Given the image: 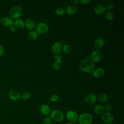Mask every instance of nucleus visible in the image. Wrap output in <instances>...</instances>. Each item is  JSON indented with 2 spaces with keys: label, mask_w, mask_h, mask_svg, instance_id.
<instances>
[{
  "label": "nucleus",
  "mask_w": 124,
  "mask_h": 124,
  "mask_svg": "<svg viewBox=\"0 0 124 124\" xmlns=\"http://www.w3.org/2000/svg\"><path fill=\"white\" fill-rule=\"evenodd\" d=\"M25 26L27 29L29 31H32L35 28L36 26V23L35 20L31 18H28L26 19L25 22Z\"/></svg>",
  "instance_id": "4468645a"
},
{
  "label": "nucleus",
  "mask_w": 124,
  "mask_h": 124,
  "mask_svg": "<svg viewBox=\"0 0 124 124\" xmlns=\"http://www.w3.org/2000/svg\"><path fill=\"white\" fill-rule=\"evenodd\" d=\"M54 59L55 61H62V56L60 54H56V55H55Z\"/></svg>",
  "instance_id": "2f4dec72"
},
{
  "label": "nucleus",
  "mask_w": 124,
  "mask_h": 124,
  "mask_svg": "<svg viewBox=\"0 0 124 124\" xmlns=\"http://www.w3.org/2000/svg\"><path fill=\"white\" fill-rule=\"evenodd\" d=\"M50 118L56 122H61L64 119V115L63 113L59 109H54L50 113Z\"/></svg>",
  "instance_id": "7ed1b4c3"
},
{
  "label": "nucleus",
  "mask_w": 124,
  "mask_h": 124,
  "mask_svg": "<svg viewBox=\"0 0 124 124\" xmlns=\"http://www.w3.org/2000/svg\"><path fill=\"white\" fill-rule=\"evenodd\" d=\"M62 46L63 45L61 42H56L54 43V44L52 45L51 47L52 52L55 55L60 54V53L62 50Z\"/></svg>",
  "instance_id": "f8f14e48"
},
{
  "label": "nucleus",
  "mask_w": 124,
  "mask_h": 124,
  "mask_svg": "<svg viewBox=\"0 0 124 124\" xmlns=\"http://www.w3.org/2000/svg\"><path fill=\"white\" fill-rule=\"evenodd\" d=\"M58 99H59V96L57 94H53L50 97V100L52 102H57L58 100Z\"/></svg>",
  "instance_id": "c85d7f7f"
},
{
  "label": "nucleus",
  "mask_w": 124,
  "mask_h": 124,
  "mask_svg": "<svg viewBox=\"0 0 124 124\" xmlns=\"http://www.w3.org/2000/svg\"><path fill=\"white\" fill-rule=\"evenodd\" d=\"M97 98L100 102H102V103L106 102L108 100V95L106 93H100V94H99L98 96L97 97Z\"/></svg>",
  "instance_id": "4be33fe9"
},
{
  "label": "nucleus",
  "mask_w": 124,
  "mask_h": 124,
  "mask_svg": "<svg viewBox=\"0 0 124 124\" xmlns=\"http://www.w3.org/2000/svg\"><path fill=\"white\" fill-rule=\"evenodd\" d=\"M64 124H74L73 123H71V122H67V123H65Z\"/></svg>",
  "instance_id": "e433bc0d"
},
{
  "label": "nucleus",
  "mask_w": 124,
  "mask_h": 124,
  "mask_svg": "<svg viewBox=\"0 0 124 124\" xmlns=\"http://www.w3.org/2000/svg\"><path fill=\"white\" fill-rule=\"evenodd\" d=\"M79 69L86 73H92L94 70L95 64L94 62L91 59H86L82 60L79 64Z\"/></svg>",
  "instance_id": "f257e3e1"
},
{
  "label": "nucleus",
  "mask_w": 124,
  "mask_h": 124,
  "mask_svg": "<svg viewBox=\"0 0 124 124\" xmlns=\"http://www.w3.org/2000/svg\"><path fill=\"white\" fill-rule=\"evenodd\" d=\"M78 113L74 110H69L66 112V117L69 122L72 123H76L78 118Z\"/></svg>",
  "instance_id": "39448f33"
},
{
  "label": "nucleus",
  "mask_w": 124,
  "mask_h": 124,
  "mask_svg": "<svg viewBox=\"0 0 124 124\" xmlns=\"http://www.w3.org/2000/svg\"><path fill=\"white\" fill-rule=\"evenodd\" d=\"M31 97V93L30 91H25L21 95L20 98L23 100H27Z\"/></svg>",
  "instance_id": "b1692460"
},
{
  "label": "nucleus",
  "mask_w": 124,
  "mask_h": 124,
  "mask_svg": "<svg viewBox=\"0 0 124 124\" xmlns=\"http://www.w3.org/2000/svg\"><path fill=\"white\" fill-rule=\"evenodd\" d=\"M8 96L11 100L16 101L20 99V94L16 90H11L8 92Z\"/></svg>",
  "instance_id": "9b49d317"
},
{
  "label": "nucleus",
  "mask_w": 124,
  "mask_h": 124,
  "mask_svg": "<svg viewBox=\"0 0 124 124\" xmlns=\"http://www.w3.org/2000/svg\"><path fill=\"white\" fill-rule=\"evenodd\" d=\"M77 10V7L74 4L69 5L65 9L66 13L70 16H72L75 14Z\"/></svg>",
  "instance_id": "6ab92c4d"
},
{
  "label": "nucleus",
  "mask_w": 124,
  "mask_h": 124,
  "mask_svg": "<svg viewBox=\"0 0 124 124\" xmlns=\"http://www.w3.org/2000/svg\"><path fill=\"white\" fill-rule=\"evenodd\" d=\"M23 10L19 5H15L11 8L9 10V15L13 19H17L20 18L22 16Z\"/></svg>",
  "instance_id": "f03ea898"
},
{
  "label": "nucleus",
  "mask_w": 124,
  "mask_h": 124,
  "mask_svg": "<svg viewBox=\"0 0 124 124\" xmlns=\"http://www.w3.org/2000/svg\"><path fill=\"white\" fill-rule=\"evenodd\" d=\"M36 31L38 35L46 33L49 30L48 26L44 22H40L36 26Z\"/></svg>",
  "instance_id": "0eeeda50"
},
{
  "label": "nucleus",
  "mask_w": 124,
  "mask_h": 124,
  "mask_svg": "<svg viewBox=\"0 0 124 124\" xmlns=\"http://www.w3.org/2000/svg\"><path fill=\"white\" fill-rule=\"evenodd\" d=\"M104 107L105 112H110L112 109V106L109 103L107 104Z\"/></svg>",
  "instance_id": "c756f323"
},
{
  "label": "nucleus",
  "mask_w": 124,
  "mask_h": 124,
  "mask_svg": "<svg viewBox=\"0 0 124 124\" xmlns=\"http://www.w3.org/2000/svg\"><path fill=\"white\" fill-rule=\"evenodd\" d=\"M105 72L104 70L101 68H97L94 69L92 72L93 76L96 78H101L104 76Z\"/></svg>",
  "instance_id": "2eb2a0df"
},
{
  "label": "nucleus",
  "mask_w": 124,
  "mask_h": 124,
  "mask_svg": "<svg viewBox=\"0 0 124 124\" xmlns=\"http://www.w3.org/2000/svg\"></svg>",
  "instance_id": "4c0bfd02"
},
{
  "label": "nucleus",
  "mask_w": 124,
  "mask_h": 124,
  "mask_svg": "<svg viewBox=\"0 0 124 124\" xmlns=\"http://www.w3.org/2000/svg\"><path fill=\"white\" fill-rule=\"evenodd\" d=\"M55 12H56V14L59 16L63 15L65 13L64 9L62 7H59L57 8Z\"/></svg>",
  "instance_id": "bb28decb"
},
{
  "label": "nucleus",
  "mask_w": 124,
  "mask_h": 124,
  "mask_svg": "<svg viewBox=\"0 0 124 124\" xmlns=\"http://www.w3.org/2000/svg\"><path fill=\"white\" fill-rule=\"evenodd\" d=\"M62 61H55L53 63L52 67L54 70L59 71L61 69L62 67Z\"/></svg>",
  "instance_id": "412c9836"
},
{
  "label": "nucleus",
  "mask_w": 124,
  "mask_h": 124,
  "mask_svg": "<svg viewBox=\"0 0 124 124\" xmlns=\"http://www.w3.org/2000/svg\"><path fill=\"white\" fill-rule=\"evenodd\" d=\"M93 111L97 114H102L105 112L104 107L101 104H97L94 107Z\"/></svg>",
  "instance_id": "aec40b11"
},
{
  "label": "nucleus",
  "mask_w": 124,
  "mask_h": 124,
  "mask_svg": "<svg viewBox=\"0 0 124 124\" xmlns=\"http://www.w3.org/2000/svg\"><path fill=\"white\" fill-rule=\"evenodd\" d=\"M52 120L48 117H45L43 121V124H52Z\"/></svg>",
  "instance_id": "cd10ccee"
},
{
  "label": "nucleus",
  "mask_w": 124,
  "mask_h": 124,
  "mask_svg": "<svg viewBox=\"0 0 124 124\" xmlns=\"http://www.w3.org/2000/svg\"><path fill=\"white\" fill-rule=\"evenodd\" d=\"M38 36L37 33L35 31H31L28 34V37L29 39V40L31 41H34L35 40L37 36Z\"/></svg>",
  "instance_id": "5701e85b"
},
{
  "label": "nucleus",
  "mask_w": 124,
  "mask_h": 124,
  "mask_svg": "<svg viewBox=\"0 0 124 124\" xmlns=\"http://www.w3.org/2000/svg\"><path fill=\"white\" fill-rule=\"evenodd\" d=\"M72 3L73 4H78V0H72Z\"/></svg>",
  "instance_id": "c9c22d12"
},
{
  "label": "nucleus",
  "mask_w": 124,
  "mask_h": 124,
  "mask_svg": "<svg viewBox=\"0 0 124 124\" xmlns=\"http://www.w3.org/2000/svg\"><path fill=\"white\" fill-rule=\"evenodd\" d=\"M101 119L105 124H111L113 122L114 117L110 112H104L102 114Z\"/></svg>",
  "instance_id": "423d86ee"
},
{
  "label": "nucleus",
  "mask_w": 124,
  "mask_h": 124,
  "mask_svg": "<svg viewBox=\"0 0 124 124\" xmlns=\"http://www.w3.org/2000/svg\"><path fill=\"white\" fill-rule=\"evenodd\" d=\"M91 1V0H80L79 2L83 4H87Z\"/></svg>",
  "instance_id": "473e14b6"
},
{
  "label": "nucleus",
  "mask_w": 124,
  "mask_h": 124,
  "mask_svg": "<svg viewBox=\"0 0 124 124\" xmlns=\"http://www.w3.org/2000/svg\"><path fill=\"white\" fill-rule=\"evenodd\" d=\"M106 11V9L105 7L100 4H97L95 6L94 8V12L95 14L98 16H102L104 15Z\"/></svg>",
  "instance_id": "ddd939ff"
},
{
  "label": "nucleus",
  "mask_w": 124,
  "mask_h": 124,
  "mask_svg": "<svg viewBox=\"0 0 124 124\" xmlns=\"http://www.w3.org/2000/svg\"><path fill=\"white\" fill-rule=\"evenodd\" d=\"M91 60L93 62H100L103 58V53L99 49L93 50L91 54Z\"/></svg>",
  "instance_id": "6e6552de"
},
{
  "label": "nucleus",
  "mask_w": 124,
  "mask_h": 124,
  "mask_svg": "<svg viewBox=\"0 0 124 124\" xmlns=\"http://www.w3.org/2000/svg\"><path fill=\"white\" fill-rule=\"evenodd\" d=\"M105 45V40L103 38L99 37L96 38L94 42H93V46L96 49H99L102 48Z\"/></svg>",
  "instance_id": "f3484780"
},
{
  "label": "nucleus",
  "mask_w": 124,
  "mask_h": 124,
  "mask_svg": "<svg viewBox=\"0 0 124 124\" xmlns=\"http://www.w3.org/2000/svg\"><path fill=\"white\" fill-rule=\"evenodd\" d=\"M79 124H91L93 121L92 115L89 113H83L78 116Z\"/></svg>",
  "instance_id": "20e7f679"
},
{
  "label": "nucleus",
  "mask_w": 124,
  "mask_h": 124,
  "mask_svg": "<svg viewBox=\"0 0 124 124\" xmlns=\"http://www.w3.org/2000/svg\"><path fill=\"white\" fill-rule=\"evenodd\" d=\"M97 99V96L95 94L90 93L85 96L84 102L88 105H92L96 103Z\"/></svg>",
  "instance_id": "1a4fd4ad"
},
{
  "label": "nucleus",
  "mask_w": 124,
  "mask_h": 124,
  "mask_svg": "<svg viewBox=\"0 0 124 124\" xmlns=\"http://www.w3.org/2000/svg\"><path fill=\"white\" fill-rule=\"evenodd\" d=\"M40 110L41 112L45 115H48L50 114L52 111L49 105L45 104H42L40 106Z\"/></svg>",
  "instance_id": "dca6fc26"
},
{
  "label": "nucleus",
  "mask_w": 124,
  "mask_h": 124,
  "mask_svg": "<svg viewBox=\"0 0 124 124\" xmlns=\"http://www.w3.org/2000/svg\"><path fill=\"white\" fill-rule=\"evenodd\" d=\"M14 26L15 27L16 29L22 30L25 27V22L22 19L18 18L14 21Z\"/></svg>",
  "instance_id": "a211bd4d"
},
{
  "label": "nucleus",
  "mask_w": 124,
  "mask_h": 124,
  "mask_svg": "<svg viewBox=\"0 0 124 124\" xmlns=\"http://www.w3.org/2000/svg\"><path fill=\"white\" fill-rule=\"evenodd\" d=\"M0 24L5 27H10L14 25V20L9 16H4L2 17L0 20Z\"/></svg>",
  "instance_id": "9d476101"
},
{
  "label": "nucleus",
  "mask_w": 124,
  "mask_h": 124,
  "mask_svg": "<svg viewBox=\"0 0 124 124\" xmlns=\"http://www.w3.org/2000/svg\"></svg>",
  "instance_id": "58836bf2"
},
{
  "label": "nucleus",
  "mask_w": 124,
  "mask_h": 124,
  "mask_svg": "<svg viewBox=\"0 0 124 124\" xmlns=\"http://www.w3.org/2000/svg\"><path fill=\"white\" fill-rule=\"evenodd\" d=\"M62 50L65 54H69L71 52V46L68 44H65L62 46Z\"/></svg>",
  "instance_id": "393cba45"
},
{
  "label": "nucleus",
  "mask_w": 124,
  "mask_h": 124,
  "mask_svg": "<svg viewBox=\"0 0 124 124\" xmlns=\"http://www.w3.org/2000/svg\"><path fill=\"white\" fill-rule=\"evenodd\" d=\"M105 17L107 20L108 21L112 20L114 17V13L110 10H108L105 13Z\"/></svg>",
  "instance_id": "a878e982"
},
{
  "label": "nucleus",
  "mask_w": 124,
  "mask_h": 124,
  "mask_svg": "<svg viewBox=\"0 0 124 124\" xmlns=\"http://www.w3.org/2000/svg\"><path fill=\"white\" fill-rule=\"evenodd\" d=\"M16 28H15V27L14 25L10 27V31L11 32H15L16 31Z\"/></svg>",
  "instance_id": "f704fd0d"
},
{
  "label": "nucleus",
  "mask_w": 124,
  "mask_h": 124,
  "mask_svg": "<svg viewBox=\"0 0 124 124\" xmlns=\"http://www.w3.org/2000/svg\"><path fill=\"white\" fill-rule=\"evenodd\" d=\"M105 8H106V9H108V10H110L114 8V5L112 3L109 2V3H107Z\"/></svg>",
  "instance_id": "7c9ffc66"
},
{
  "label": "nucleus",
  "mask_w": 124,
  "mask_h": 124,
  "mask_svg": "<svg viewBox=\"0 0 124 124\" xmlns=\"http://www.w3.org/2000/svg\"><path fill=\"white\" fill-rule=\"evenodd\" d=\"M4 52V49L2 46L0 45V57L1 56Z\"/></svg>",
  "instance_id": "72a5a7b5"
}]
</instances>
